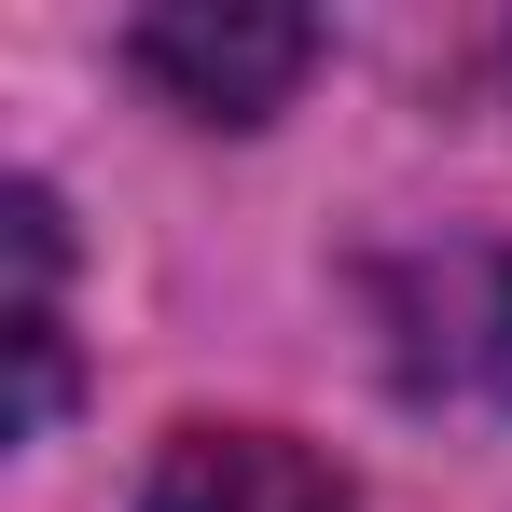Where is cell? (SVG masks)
Returning <instances> with one entry per match:
<instances>
[{
    "mask_svg": "<svg viewBox=\"0 0 512 512\" xmlns=\"http://www.w3.org/2000/svg\"><path fill=\"white\" fill-rule=\"evenodd\" d=\"M485 291H499V333H485V346H499V388H512V263L485 277Z\"/></svg>",
    "mask_w": 512,
    "mask_h": 512,
    "instance_id": "3957f363",
    "label": "cell"
},
{
    "mask_svg": "<svg viewBox=\"0 0 512 512\" xmlns=\"http://www.w3.org/2000/svg\"><path fill=\"white\" fill-rule=\"evenodd\" d=\"M139 512H360L333 457H305L291 429H180L153 457Z\"/></svg>",
    "mask_w": 512,
    "mask_h": 512,
    "instance_id": "7a4b0ae2",
    "label": "cell"
},
{
    "mask_svg": "<svg viewBox=\"0 0 512 512\" xmlns=\"http://www.w3.org/2000/svg\"><path fill=\"white\" fill-rule=\"evenodd\" d=\"M305 56H319L305 14H208V0L139 14V70H153L180 111H208V125H263L277 97L305 84Z\"/></svg>",
    "mask_w": 512,
    "mask_h": 512,
    "instance_id": "6da1fadb",
    "label": "cell"
}]
</instances>
